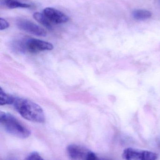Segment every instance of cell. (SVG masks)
Masks as SVG:
<instances>
[{
    "instance_id": "obj_1",
    "label": "cell",
    "mask_w": 160,
    "mask_h": 160,
    "mask_svg": "<svg viewBox=\"0 0 160 160\" xmlns=\"http://www.w3.org/2000/svg\"><path fill=\"white\" fill-rule=\"evenodd\" d=\"M12 104L16 111L25 119L37 123L45 121L43 110L35 102L27 99L15 98Z\"/></svg>"
},
{
    "instance_id": "obj_2",
    "label": "cell",
    "mask_w": 160,
    "mask_h": 160,
    "mask_svg": "<svg viewBox=\"0 0 160 160\" xmlns=\"http://www.w3.org/2000/svg\"><path fill=\"white\" fill-rule=\"evenodd\" d=\"M11 48L19 53H34L53 49L52 44L46 41L34 38H22L12 42Z\"/></svg>"
},
{
    "instance_id": "obj_3",
    "label": "cell",
    "mask_w": 160,
    "mask_h": 160,
    "mask_svg": "<svg viewBox=\"0 0 160 160\" xmlns=\"http://www.w3.org/2000/svg\"><path fill=\"white\" fill-rule=\"evenodd\" d=\"M0 123L8 133L15 137L26 139L31 135L30 131L10 114L1 112Z\"/></svg>"
},
{
    "instance_id": "obj_4",
    "label": "cell",
    "mask_w": 160,
    "mask_h": 160,
    "mask_svg": "<svg viewBox=\"0 0 160 160\" xmlns=\"http://www.w3.org/2000/svg\"><path fill=\"white\" fill-rule=\"evenodd\" d=\"M69 157L72 160H101L94 152L85 148L71 144L67 148Z\"/></svg>"
},
{
    "instance_id": "obj_5",
    "label": "cell",
    "mask_w": 160,
    "mask_h": 160,
    "mask_svg": "<svg viewBox=\"0 0 160 160\" xmlns=\"http://www.w3.org/2000/svg\"><path fill=\"white\" fill-rule=\"evenodd\" d=\"M122 157L125 160H157L158 158L155 152L132 148L125 149Z\"/></svg>"
},
{
    "instance_id": "obj_6",
    "label": "cell",
    "mask_w": 160,
    "mask_h": 160,
    "mask_svg": "<svg viewBox=\"0 0 160 160\" xmlns=\"http://www.w3.org/2000/svg\"><path fill=\"white\" fill-rule=\"evenodd\" d=\"M16 24L19 29L31 34L39 37H45L47 35V32L44 29L26 19H18L17 20Z\"/></svg>"
},
{
    "instance_id": "obj_7",
    "label": "cell",
    "mask_w": 160,
    "mask_h": 160,
    "mask_svg": "<svg viewBox=\"0 0 160 160\" xmlns=\"http://www.w3.org/2000/svg\"><path fill=\"white\" fill-rule=\"evenodd\" d=\"M43 14L51 22L56 24L65 23L69 20V18L65 14L52 8H45Z\"/></svg>"
},
{
    "instance_id": "obj_8",
    "label": "cell",
    "mask_w": 160,
    "mask_h": 160,
    "mask_svg": "<svg viewBox=\"0 0 160 160\" xmlns=\"http://www.w3.org/2000/svg\"><path fill=\"white\" fill-rule=\"evenodd\" d=\"M1 7H3L9 9L18 8H29L31 5L22 3L18 0H1Z\"/></svg>"
},
{
    "instance_id": "obj_9",
    "label": "cell",
    "mask_w": 160,
    "mask_h": 160,
    "mask_svg": "<svg viewBox=\"0 0 160 160\" xmlns=\"http://www.w3.org/2000/svg\"><path fill=\"white\" fill-rule=\"evenodd\" d=\"M132 17L136 20L144 21L149 19L152 16V13L148 10L138 9L132 12Z\"/></svg>"
},
{
    "instance_id": "obj_10",
    "label": "cell",
    "mask_w": 160,
    "mask_h": 160,
    "mask_svg": "<svg viewBox=\"0 0 160 160\" xmlns=\"http://www.w3.org/2000/svg\"><path fill=\"white\" fill-rule=\"evenodd\" d=\"M33 17L38 22H39L48 29L50 30L52 28L51 22L44 14H41L39 12H35L33 15Z\"/></svg>"
},
{
    "instance_id": "obj_11",
    "label": "cell",
    "mask_w": 160,
    "mask_h": 160,
    "mask_svg": "<svg viewBox=\"0 0 160 160\" xmlns=\"http://www.w3.org/2000/svg\"><path fill=\"white\" fill-rule=\"evenodd\" d=\"M15 98L6 93L2 89L0 88V105H4L6 104H12L14 102Z\"/></svg>"
},
{
    "instance_id": "obj_12",
    "label": "cell",
    "mask_w": 160,
    "mask_h": 160,
    "mask_svg": "<svg viewBox=\"0 0 160 160\" xmlns=\"http://www.w3.org/2000/svg\"><path fill=\"white\" fill-rule=\"evenodd\" d=\"M25 160H44L37 152H34L29 154Z\"/></svg>"
},
{
    "instance_id": "obj_13",
    "label": "cell",
    "mask_w": 160,
    "mask_h": 160,
    "mask_svg": "<svg viewBox=\"0 0 160 160\" xmlns=\"http://www.w3.org/2000/svg\"><path fill=\"white\" fill-rule=\"evenodd\" d=\"M9 26V23L5 19L2 18H0V30H5L8 28Z\"/></svg>"
},
{
    "instance_id": "obj_14",
    "label": "cell",
    "mask_w": 160,
    "mask_h": 160,
    "mask_svg": "<svg viewBox=\"0 0 160 160\" xmlns=\"http://www.w3.org/2000/svg\"><path fill=\"white\" fill-rule=\"evenodd\" d=\"M8 160H17L15 158H13V157H9L8 159Z\"/></svg>"
},
{
    "instance_id": "obj_15",
    "label": "cell",
    "mask_w": 160,
    "mask_h": 160,
    "mask_svg": "<svg viewBox=\"0 0 160 160\" xmlns=\"http://www.w3.org/2000/svg\"><path fill=\"white\" fill-rule=\"evenodd\" d=\"M156 1L158 3L160 6V0H156Z\"/></svg>"
},
{
    "instance_id": "obj_16",
    "label": "cell",
    "mask_w": 160,
    "mask_h": 160,
    "mask_svg": "<svg viewBox=\"0 0 160 160\" xmlns=\"http://www.w3.org/2000/svg\"><path fill=\"white\" fill-rule=\"evenodd\" d=\"M159 146L160 148V142H159Z\"/></svg>"
},
{
    "instance_id": "obj_17",
    "label": "cell",
    "mask_w": 160,
    "mask_h": 160,
    "mask_svg": "<svg viewBox=\"0 0 160 160\" xmlns=\"http://www.w3.org/2000/svg\"><path fill=\"white\" fill-rule=\"evenodd\" d=\"M107 160V159H103V160Z\"/></svg>"
}]
</instances>
